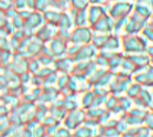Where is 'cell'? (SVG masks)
Returning a JSON list of instances; mask_svg holds the SVG:
<instances>
[{"instance_id": "obj_1", "label": "cell", "mask_w": 153, "mask_h": 137, "mask_svg": "<svg viewBox=\"0 0 153 137\" xmlns=\"http://www.w3.org/2000/svg\"><path fill=\"white\" fill-rule=\"evenodd\" d=\"M134 74V82H137L142 87H153V67L146 69L145 71L136 70Z\"/></svg>"}, {"instance_id": "obj_2", "label": "cell", "mask_w": 153, "mask_h": 137, "mask_svg": "<svg viewBox=\"0 0 153 137\" xmlns=\"http://www.w3.org/2000/svg\"><path fill=\"white\" fill-rule=\"evenodd\" d=\"M82 111L78 110V111H71L68 113V117L66 118V125L71 129H74V127H79L80 124L84 123L85 120V113H81Z\"/></svg>"}, {"instance_id": "obj_3", "label": "cell", "mask_w": 153, "mask_h": 137, "mask_svg": "<svg viewBox=\"0 0 153 137\" xmlns=\"http://www.w3.org/2000/svg\"><path fill=\"white\" fill-rule=\"evenodd\" d=\"M141 88H142V86L141 85H139L137 82H133V83H130L129 86H128V88H127V91H126V95L129 98V99H136L137 96H139V94H140V92H141Z\"/></svg>"}, {"instance_id": "obj_4", "label": "cell", "mask_w": 153, "mask_h": 137, "mask_svg": "<svg viewBox=\"0 0 153 137\" xmlns=\"http://www.w3.org/2000/svg\"><path fill=\"white\" fill-rule=\"evenodd\" d=\"M94 99H96L94 92H86L81 98V102H82L84 107H92L94 104Z\"/></svg>"}, {"instance_id": "obj_5", "label": "cell", "mask_w": 153, "mask_h": 137, "mask_svg": "<svg viewBox=\"0 0 153 137\" xmlns=\"http://www.w3.org/2000/svg\"><path fill=\"white\" fill-rule=\"evenodd\" d=\"M143 124L146 125V127L148 130H151L153 132V111H148L146 117H145V120H143Z\"/></svg>"}, {"instance_id": "obj_6", "label": "cell", "mask_w": 153, "mask_h": 137, "mask_svg": "<svg viewBox=\"0 0 153 137\" xmlns=\"http://www.w3.org/2000/svg\"><path fill=\"white\" fill-rule=\"evenodd\" d=\"M151 56H152V57H151V60H152V63H153V54H152Z\"/></svg>"}, {"instance_id": "obj_7", "label": "cell", "mask_w": 153, "mask_h": 137, "mask_svg": "<svg viewBox=\"0 0 153 137\" xmlns=\"http://www.w3.org/2000/svg\"><path fill=\"white\" fill-rule=\"evenodd\" d=\"M151 137H153V132H152V136H151Z\"/></svg>"}, {"instance_id": "obj_8", "label": "cell", "mask_w": 153, "mask_h": 137, "mask_svg": "<svg viewBox=\"0 0 153 137\" xmlns=\"http://www.w3.org/2000/svg\"><path fill=\"white\" fill-rule=\"evenodd\" d=\"M152 111H153V107H152Z\"/></svg>"}]
</instances>
